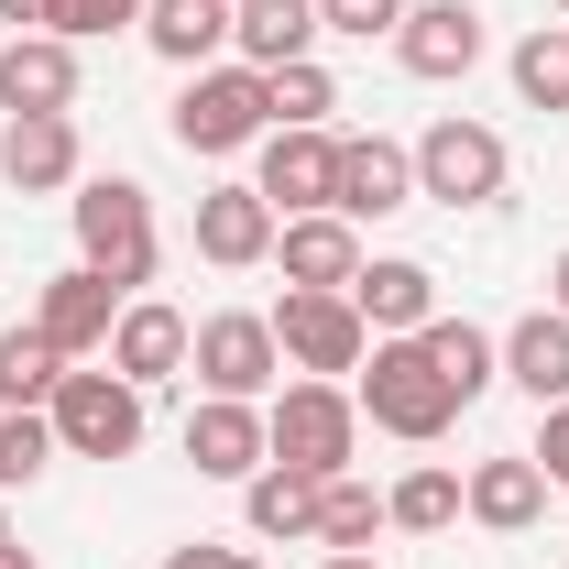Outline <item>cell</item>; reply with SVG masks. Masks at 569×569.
<instances>
[{
	"mask_svg": "<svg viewBox=\"0 0 569 569\" xmlns=\"http://www.w3.org/2000/svg\"><path fill=\"white\" fill-rule=\"evenodd\" d=\"M164 569H252V559H230V548H209V537H198V548H176Z\"/></svg>",
	"mask_w": 569,
	"mask_h": 569,
	"instance_id": "cell-35",
	"label": "cell"
},
{
	"mask_svg": "<svg viewBox=\"0 0 569 569\" xmlns=\"http://www.w3.org/2000/svg\"><path fill=\"white\" fill-rule=\"evenodd\" d=\"M351 406L361 427H383V438H406V449H438L449 427H460V395H449V372L417 351V340H372L351 372Z\"/></svg>",
	"mask_w": 569,
	"mask_h": 569,
	"instance_id": "cell-1",
	"label": "cell"
},
{
	"mask_svg": "<svg viewBox=\"0 0 569 569\" xmlns=\"http://www.w3.org/2000/svg\"><path fill=\"white\" fill-rule=\"evenodd\" d=\"M548 307H559V318H569V252H559V263H548Z\"/></svg>",
	"mask_w": 569,
	"mask_h": 569,
	"instance_id": "cell-37",
	"label": "cell"
},
{
	"mask_svg": "<svg viewBox=\"0 0 569 569\" xmlns=\"http://www.w3.org/2000/svg\"><path fill=\"white\" fill-rule=\"evenodd\" d=\"M503 383L537 395V406H569V318L559 307H537V318L503 329Z\"/></svg>",
	"mask_w": 569,
	"mask_h": 569,
	"instance_id": "cell-22",
	"label": "cell"
},
{
	"mask_svg": "<svg viewBox=\"0 0 569 569\" xmlns=\"http://www.w3.org/2000/svg\"><path fill=\"white\" fill-rule=\"evenodd\" d=\"M0 110H77V44L67 33H11L0 44Z\"/></svg>",
	"mask_w": 569,
	"mask_h": 569,
	"instance_id": "cell-18",
	"label": "cell"
},
{
	"mask_svg": "<svg viewBox=\"0 0 569 569\" xmlns=\"http://www.w3.org/2000/svg\"><path fill=\"white\" fill-rule=\"evenodd\" d=\"M187 372H198V395H230V406H274V318L263 307H219V318H198V340H187Z\"/></svg>",
	"mask_w": 569,
	"mask_h": 569,
	"instance_id": "cell-5",
	"label": "cell"
},
{
	"mask_svg": "<svg viewBox=\"0 0 569 569\" xmlns=\"http://www.w3.org/2000/svg\"><path fill=\"white\" fill-rule=\"evenodd\" d=\"M372 537H383V493L351 482V471L318 482V548H372Z\"/></svg>",
	"mask_w": 569,
	"mask_h": 569,
	"instance_id": "cell-30",
	"label": "cell"
},
{
	"mask_svg": "<svg viewBox=\"0 0 569 569\" xmlns=\"http://www.w3.org/2000/svg\"><path fill=\"white\" fill-rule=\"evenodd\" d=\"M0 569H33V548H0Z\"/></svg>",
	"mask_w": 569,
	"mask_h": 569,
	"instance_id": "cell-39",
	"label": "cell"
},
{
	"mask_svg": "<svg viewBox=\"0 0 569 569\" xmlns=\"http://www.w3.org/2000/svg\"><path fill=\"white\" fill-rule=\"evenodd\" d=\"M395 67L427 77V88L471 77V67H482V11H471V0H406V22H395Z\"/></svg>",
	"mask_w": 569,
	"mask_h": 569,
	"instance_id": "cell-9",
	"label": "cell"
},
{
	"mask_svg": "<svg viewBox=\"0 0 569 569\" xmlns=\"http://www.w3.org/2000/svg\"><path fill=\"white\" fill-rule=\"evenodd\" d=\"M241 515H252V537H318V482L284 471V460H263L241 482Z\"/></svg>",
	"mask_w": 569,
	"mask_h": 569,
	"instance_id": "cell-25",
	"label": "cell"
},
{
	"mask_svg": "<svg viewBox=\"0 0 569 569\" xmlns=\"http://www.w3.org/2000/svg\"><path fill=\"white\" fill-rule=\"evenodd\" d=\"M274 351H284V372H307V383H351L361 351H372V329H361L351 296H307V284H284V307H274Z\"/></svg>",
	"mask_w": 569,
	"mask_h": 569,
	"instance_id": "cell-8",
	"label": "cell"
},
{
	"mask_svg": "<svg viewBox=\"0 0 569 569\" xmlns=\"http://www.w3.org/2000/svg\"><path fill=\"white\" fill-rule=\"evenodd\" d=\"M44 460H56V417L44 406H0V493L44 482Z\"/></svg>",
	"mask_w": 569,
	"mask_h": 569,
	"instance_id": "cell-31",
	"label": "cell"
},
{
	"mask_svg": "<svg viewBox=\"0 0 569 569\" xmlns=\"http://www.w3.org/2000/svg\"><path fill=\"white\" fill-rule=\"evenodd\" d=\"M559 11H569V0H559Z\"/></svg>",
	"mask_w": 569,
	"mask_h": 569,
	"instance_id": "cell-41",
	"label": "cell"
},
{
	"mask_svg": "<svg viewBox=\"0 0 569 569\" xmlns=\"http://www.w3.org/2000/svg\"><path fill=\"white\" fill-rule=\"evenodd\" d=\"M274 198L263 187H209L198 198V263H219V274H252V263H274Z\"/></svg>",
	"mask_w": 569,
	"mask_h": 569,
	"instance_id": "cell-12",
	"label": "cell"
},
{
	"mask_svg": "<svg viewBox=\"0 0 569 569\" xmlns=\"http://www.w3.org/2000/svg\"><path fill=\"white\" fill-rule=\"evenodd\" d=\"M515 99L526 110H569V22H537L515 44Z\"/></svg>",
	"mask_w": 569,
	"mask_h": 569,
	"instance_id": "cell-29",
	"label": "cell"
},
{
	"mask_svg": "<svg viewBox=\"0 0 569 569\" xmlns=\"http://www.w3.org/2000/svg\"><path fill=\"white\" fill-rule=\"evenodd\" d=\"M121 307H132V296H121L110 274H88V263H67V274H56L44 296H33V329H44V340H56L67 361H88V351H110Z\"/></svg>",
	"mask_w": 569,
	"mask_h": 569,
	"instance_id": "cell-10",
	"label": "cell"
},
{
	"mask_svg": "<svg viewBox=\"0 0 569 569\" xmlns=\"http://www.w3.org/2000/svg\"><path fill=\"white\" fill-rule=\"evenodd\" d=\"M395 22H406V0H318V33H351V44H395Z\"/></svg>",
	"mask_w": 569,
	"mask_h": 569,
	"instance_id": "cell-33",
	"label": "cell"
},
{
	"mask_svg": "<svg viewBox=\"0 0 569 569\" xmlns=\"http://www.w3.org/2000/svg\"><path fill=\"white\" fill-rule=\"evenodd\" d=\"M44 11H56V0H0V22H11V33H22V22L44 33Z\"/></svg>",
	"mask_w": 569,
	"mask_h": 569,
	"instance_id": "cell-36",
	"label": "cell"
},
{
	"mask_svg": "<svg viewBox=\"0 0 569 569\" xmlns=\"http://www.w3.org/2000/svg\"><path fill=\"white\" fill-rule=\"evenodd\" d=\"M44 417H56V449H67V460H132L142 449V383H121V372L99 361V372H67V383H56Z\"/></svg>",
	"mask_w": 569,
	"mask_h": 569,
	"instance_id": "cell-7",
	"label": "cell"
},
{
	"mask_svg": "<svg viewBox=\"0 0 569 569\" xmlns=\"http://www.w3.org/2000/svg\"><path fill=\"white\" fill-rule=\"evenodd\" d=\"M230 44H241V67H296V56H318V0H230Z\"/></svg>",
	"mask_w": 569,
	"mask_h": 569,
	"instance_id": "cell-21",
	"label": "cell"
},
{
	"mask_svg": "<svg viewBox=\"0 0 569 569\" xmlns=\"http://www.w3.org/2000/svg\"><path fill=\"white\" fill-rule=\"evenodd\" d=\"M417 351L449 372V395H460V406H482V395L503 383V340H493V329H471V318H427Z\"/></svg>",
	"mask_w": 569,
	"mask_h": 569,
	"instance_id": "cell-24",
	"label": "cell"
},
{
	"mask_svg": "<svg viewBox=\"0 0 569 569\" xmlns=\"http://www.w3.org/2000/svg\"><path fill=\"white\" fill-rule=\"evenodd\" d=\"M274 263H284V284H307V296H351L361 230L340 209H307V219H284V230H274Z\"/></svg>",
	"mask_w": 569,
	"mask_h": 569,
	"instance_id": "cell-17",
	"label": "cell"
},
{
	"mask_svg": "<svg viewBox=\"0 0 569 569\" xmlns=\"http://www.w3.org/2000/svg\"><path fill=\"white\" fill-rule=\"evenodd\" d=\"M460 493H471V526H493V537H526V526L548 515V493H559V482H548L526 449H503V460H471V471H460Z\"/></svg>",
	"mask_w": 569,
	"mask_h": 569,
	"instance_id": "cell-19",
	"label": "cell"
},
{
	"mask_svg": "<svg viewBox=\"0 0 569 569\" xmlns=\"http://www.w3.org/2000/svg\"><path fill=\"white\" fill-rule=\"evenodd\" d=\"M351 307H361V329H372V340H417L427 318H438V274L406 263V252H361Z\"/></svg>",
	"mask_w": 569,
	"mask_h": 569,
	"instance_id": "cell-15",
	"label": "cell"
},
{
	"mask_svg": "<svg viewBox=\"0 0 569 569\" xmlns=\"http://www.w3.org/2000/svg\"><path fill=\"white\" fill-rule=\"evenodd\" d=\"M67 219H77V263H88V274H110L121 296H142V284H153L164 241H153V198H142L132 176H77Z\"/></svg>",
	"mask_w": 569,
	"mask_h": 569,
	"instance_id": "cell-2",
	"label": "cell"
},
{
	"mask_svg": "<svg viewBox=\"0 0 569 569\" xmlns=\"http://www.w3.org/2000/svg\"><path fill=\"white\" fill-rule=\"evenodd\" d=\"M142 0H56L44 11V33H67V44H99V33H132Z\"/></svg>",
	"mask_w": 569,
	"mask_h": 569,
	"instance_id": "cell-32",
	"label": "cell"
},
{
	"mask_svg": "<svg viewBox=\"0 0 569 569\" xmlns=\"http://www.w3.org/2000/svg\"><path fill=\"white\" fill-rule=\"evenodd\" d=\"M187 340H198V318H176L164 296H132L99 361H110L121 383H142V395H153V383H176V372H187Z\"/></svg>",
	"mask_w": 569,
	"mask_h": 569,
	"instance_id": "cell-14",
	"label": "cell"
},
{
	"mask_svg": "<svg viewBox=\"0 0 569 569\" xmlns=\"http://www.w3.org/2000/svg\"><path fill=\"white\" fill-rule=\"evenodd\" d=\"M503 176H515V153H503L493 121H427L417 142V198H438V209H493L503 198Z\"/></svg>",
	"mask_w": 569,
	"mask_h": 569,
	"instance_id": "cell-6",
	"label": "cell"
},
{
	"mask_svg": "<svg viewBox=\"0 0 569 569\" xmlns=\"http://www.w3.org/2000/svg\"><path fill=\"white\" fill-rule=\"evenodd\" d=\"M142 44L164 56V67H209L219 44H230V0H142Z\"/></svg>",
	"mask_w": 569,
	"mask_h": 569,
	"instance_id": "cell-23",
	"label": "cell"
},
{
	"mask_svg": "<svg viewBox=\"0 0 569 569\" xmlns=\"http://www.w3.org/2000/svg\"><path fill=\"white\" fill-rule=\"evenodd\" d=\"M0 548H11V515H0Z\"/></svg>",
	"mask_w": 569,
	"mask_h": 569,
	"instance_id": "cell-40",
	"label": "cell"
},
{
	"mask_svg": "<svg viewBox=\"0 0 569 569\" xmlns=\"http://www.w3.org/2000/svg\"><path fill=\"white\" fill-rule=\"evenodd\" d=\"M460 515H471V493H460L449 460H427V471H406V482L383 493V526H406V537H438V526H460Z\"/></svg>",
	"mask_w": 569,
	"mask_h": 569,
	"instance_id": "cell-26",
	"label": "cell"
},
{
	"mask_svg": "<svg viewBox=\"0 0 569 569\" xmlns=\"http://www.w3.org/2000/svg\"><path fill=\"white\" fill-rule=\"evenodd\" d=\"M329 209L351 219H395V209H417V153L406 142H383V132H361V142H340V198Z\"/></svg>",
	"mask_w": 569,
	"mask_h": 569,
	"instance_id": "cell-16",
	"label": "cell"
},
{
	"mask_svg": "<svg viewBox=\"0 0 569 569\" xmlns=\"http://www.w3.org/2000/svg\"><path fill=\"white\" fill-rule=\"evenodd\" d=\"M56 383H67V351L22 318V329H0V406H56Z\"/></svg>",
	"mask_w": 569,
	"mask_h": 569,
	"instance_id": "cell-27",
	"label": "cell"
},
{
	"mask_svg": "<svg viewBox=\"0 0 569 569\" xmlns=\"http://www.w3.org/2000/svg\"><path fill=\"white\" fill-rule=\"evenodd\" d=\"M548 482H569V406H548V427H537V449H526Z\"/></svg>",
	"mask_w": 569,
	"mask_h": 569,
	"instance_id": "cell-34",
	"label": "cell"
},
{
	"mask_svg": "<svg viewBox=\"0 0 569 569\" xmlns=\"http://www.w3.org/2000/svg\"><path fill=\"white\" fill-rule=\"evenodd\" d=\"M164 132L187 142V153H241V142H263V132H274V99H263V67H198L187 88H176Z\"/></svg>",
	"mask_w": 569,
	"mask_h": 569,
	"instance_id": "cell-4",
	"label": "cell"
},
{
	"mask_svg": "<svg viewBox=\"0 0 569 569\" xmlns=\"http://www.w3.org/2000/svg\"><path fill=\"white\" fill-rule=\"evenodd\" d=\"M187 460H198V482H252V471L274 460V438H263V406L198 395V406H187Z\"/></svg>",
	"mask_w": 569,
	"mask_h": 569,
	"instance_id": "cell-13",
	"label": "cell"
},
{
	"mask_svg": "<svg viewBox=\"0 0 569 569\" xmlns=\"http://www.w3.org/2000/svg\"><path fill=\"white\" fill-rule=\"evenodd\" d=\"M0 176H11L22 198L77 187V121H67V110H22V121L0 132Z\"/></svg>",
	"mask_w": 569,
	"mask_h": 569,
	"instance_id": "cell-20",
	"label": "cell"
},
{
	"mask_svg": "<svg viewBox=\"0 0 569 569\" xmlns=\"http://www.w3.org/2000/svg\"><path fill=\"white\" fill-rule=\"evenodd\" d=\"M252 187L274 198V219H307L340 198V132H263V164Z\"/></svg>",
	"mask_w": 569,
	"mask_h": 569,
	"instance_id": "cell-11",
	"label": "cell"
},
{
	"mask_svg": "<svg viewBox=\"0 0 569 569\" xmlns=\"http://www.w3.org/2000/svg\"><path fill=\"white\" fill-rule=\"evenodd\" d=\"M318 569H372V548H329V559H318Z\"/></svg>",
	"mask_w": 569,
	"mask_h": 569,
	"instance_id": "cell-38",
	"label": "cell"
},
{
	"mask_svg": "<svg viewBox=\"0 0 569 569\" xmlns=\"http://www.w3.org/2000/svg\"><path fill=\"white\" fill-rule=\"evenodd\" d=\"M263 438H274V460L284 471H307V482H340L351 471V449H361V406H351V383H284L274 406H263Z\"/></svg>",
	"mask_w": 569,
	"mask_h": 569,
	"instance_id": "cell-3",
	"label": "cell"
},
{
	"mask_svg": "<svg viewBox=\"0 0 569 569\" xmlns=\"http://www.w3.org/2000/svg\"><path fill=\"white\" fill-rule=\"evenodd\" d=\"M263 99H274V132H329V110H340V77L318 67V56H296V67L263 77Z\"/></svg>",
	"mask_w": 569,
	"mask_h": 569,
	"instance_id": "cell-28",
	"label": "cell"
}]
</instances>
